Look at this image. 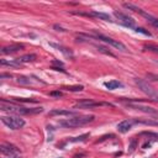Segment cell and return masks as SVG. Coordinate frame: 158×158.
<instances>
[{"label": "cell", "instance_id": "ffe728a7", "mask_svg": "<svg viewBox=\"0 0 158 158\" xmlns=\"http://www.w3.org/2000/svg\"><path fill=\"white\" fill-rule=\"evenodd\" d=\"M141 135H142V136H147L149 141H157V142H158V133H156V132L148 131V132H142Z\"/></svg>", "mask_w": 158, "mask_h": 158}, {"label": "cell", "instance_id": "ac0fdd59", "mask_svg": "<svg viewBox=\"0 0 158 158\" xmlns=\"http://www.w3.org/2000/svg\"><path fill=\"white\" fill-rule=\"evenodd\" d=\"M105 86H106L109 90H114V89H116V88H118V86H122V84H121L118 80H110V81L105 83Z\"/></svg>", "mask_w": 158, "mask_h": 158}, {"label": "cell", "instance_id": "7402d4cb", "mask_svg": "<svg viewBox=\"0 0 158 158\" xmlns=\"http://www.w3.org/2000/svg\"><path fill=\"white\" fill-rule=\"evenodd\" d=\"M63 89L68 90V91H81L84 89L83 85H72V86H64Z\"/></svg>", "mask_w": 158, "mask_h": 158}, {"label": "cell", "instance_id": "7c38bea8", "mask_svg": "<svg viewBox=\"0 0 158 158\" xmlns=\"http://www.w3.org/2000/svg\"><path fill=\"white\" fill-rule=\"evenodd\" d=\"M132 125H133L132 118H130V120H123L122 122H120V123L117 125V130H118V132H121V133H126V132H128V131L131 130Z\"/></svg>", "mask_w": 158, "mask_h": 158}, {"label": "cell", "instance_id": "1f68e13d", "mask_svg": "<svg viewBox=\"0 0 158 158\" xmlns=\"http://www.w3.org/2000/svg\"><path fill=\"white\" fill-rule=\"evenodd\" d=\"M10 77H11L10 74H1V75H0L1 79H2V78H10Z\"/></svg>", "mask_w": 158, "mask_h": 158}, {"label": "cell", "instance_id": "f1b7e54d", "mask_svg": "<svg viewBox=\"0 0 158 158\" xmlns=\"http://www.w3.org/2000/svg\"><path fill=\"white\" fill-rule=\"evenodd\" d=\"M147 77H148V78H152L151 80H158V75H154V74L148 73V74H147Z\"/></svg>", "mask_w": 158, "mask_h": 158}, {"label": "cell", "instance_id": "52a82bcc", "mask_svg": "<svg viewBox=\"0 0 158 158\" xmlns=\"http://www.w3.org/2000/svg\"><path fill=\"white\" fill-rule=\"evenodd\" d=\"M0 151H1L2 154H9V156H14V157H17L20 154V149L16 146L10 144V143H6V142H2L1 143Z\"/></svg>", "mask_w": 158, "mask_h": 158}, {"label": "cell", "instance_id": "f546056e", "mask_svg": "<svg viewBox=\"0 0 158 158\" xmlns=\"http://www.w3.org/2000/svg\"><path fill=\"white\" fill-rule=\"evenodd\" d=\"M54 28H57V31H64V28H62V27L58 26V25H54Z\"/></svg>", "mask_w": 158, "mask_h": 158}, {"label": "cell", "instance_id": "484cf974", "mask_svg": "<svg viewBox=\"0 0 158 158\" xmlns=\"http://www.w3.org/2000/svg\"><path fill=\"white\" fill-rule=\"evenodd\" d=\"M144 49H149V51H153V52H157L158 53V47L157 46H153V44H146L144 46Z\"/></svg>", "mask_w": 158, "mask_h": 158}, {"label": "cell", "instance_id": "5b68a950", "mask_svg": "<svg viewBox=\"0 0 158 158\" xmlns=\"http://www.w3.org/2000/svg\"><path fill=\"white\" fill-rule=\"evenodd\" d=\"M123 6H125L126 9H128V10H132V11H135V12H138V14H139V15H142L144 19H147V21H148L151 25H153L154 27H157V28H158V19H157V17H154V16H152L151 14H148V12L143 11L142 9H139L138 6H136V5H133V4L125 2V4H123Z\"/></svg>", "mask_w": 158, "mask_h": 158}, {"label": "cell", "instance_id": "4dcf8cb0", "mask_svg": "<svg viewBox=\"0 0 158 158\" xmlns=\"http://www.w3.org/2000/svg\"><path fill=\"white\" fill-rule=\"evenodd\" d=\"M53 64H58V65H60V67L63 65V63H62V62H59V60H53Z\"/></svg>", "mask_w": 158, "mask_h": 158}, {"label": "cell", "instance_id": "7a4b0ae2", "mask_svg": "<svg viewBox=\"0 0 158 158\" xmlns=\"http://www.w3.org/2000/svg\"><path fill=\"white\" fill-rule=\"evenodd\" d=\"M91 121H94L93 115H83V116H74V117L67 118L64 121H60L59 125L65 126V127H80V126H84Z\"/></svg>", "mask_w": 158, "mask_h": 158}, {"label": "cell", "instance_id": "277c9868", "mask_svg": "<svg viewBox=\"0 0 158 158\" xmlns=\"http://www.w3.org/2000/svg\"><path fill=\"white\" fill-rule=\"evenodd\" d=\"M135 83H136V84L138 85V88L148 96L149 100L158 102V94H157V91H156L146 80H143V79H141V78H137V79H135Z\"/></svg>", "mask_w": 158, "mask_h": 158}, {"label": "cell", "instance_id": "d6986e66", "mask_svg": "<svg viewBox=\"0 0 158 158\" xmlns=\"http://www.w3.org/2000/svg\"><path fill=\"white\" fill-rule=\"evenodd\" d=\"M17 83L21 84V85H30V84L32 83V80H31L28 77L20 75V77H17Z\"/></svg>", "mask_w": 158, "mask_h": 158}, {"label": "cell", "instance_id": "6da1fadb", "mask_svg": "<svg viewBox=\"0 0 158 158\" xmlns=\"http://www.w3.org/2000/svg\"><path fill=\"white\" fill-rule=\"evenodd\" d=\"M0 110L2 111H6L9 114H12V115H36V114H40L43 111V109L40 106V107H30V109H26V107H22V106H19L14 102H10V101H6V100H1L0 101Z\"/></svg>", "mask_w": 158, "mask_h": 158}, {"label": "cell", "instance_id": "44dd1931", "mask_svg": "<svg viewBox=\"0 0 158 158\" xmlns=\"http://www.w3.org/2000/svg\"><path fill=\"white\" fill-rule=\"evenodd\" d=\"M88 137H89V133H84V135H80V136H78V137H73V138H70L69 141H70V142H83V141H85Z\"/></svg>", "mask_w": 158, "mask_h": 158}, {"label": "cell", "instance_id": "9c48e42d", "mask_svg": "<svg viewBox=\"0 0 158 158\" xmlns=\"http://www.w3.org/2000/svg\"><path fill=\"white\" fill-rule=\"evenodd\" d=\"M114 15L120 20V22L122 23V25H125L126 27H135V20L131 17V16H128V15H126V14H123V12H120V11H114Z\"/></svg>", "mask_w": 158, "mask_h": 158}, {"label": "cell", "instance_id": "4fadbf2b", "mask_svg": "<svg viewBox=\"0 0 158 158\" xmlns=\"http://www.w3.org/2000/svg\"><path fill=\"white\" fill-rule=\"evenodd\" d=\"M49 116H72V115H75V112L73 111H69V110H62V109H53L52 111H49L48 114Z\"/></svg>", "mask_w": 158, "mask_h": 158}, {"label": "cell", "instance_id": "8992f818", "mask_svg": "<svg viewBox=\"0 0 158 158\" xmlns=\"http://www.w3.org/2000/svg\"><path fill=\"white\" fill-rule=\"evenodd\" d=\"M96 106H112V105L109 102H95L93 100L84 99V100L77 102L74 107L75 109H91V107H96Z\"/></svg>", "mask_w": 158, "mask_h": 158}, {"label": "cell", "instance_id": "2e32d148", "mask_svg": "<svg viewBox=\"0 0 158 158\" xmlns=\"http://www.w3.org/2000/svg\"><path fill=\"white\" fill-rule=\"evenodd\" d=\"M51 46L52 47H56L58 51H60L64 56H67V57H73V53H72V51L70 49H68V48H64V47H62V46H58V44H54V43H51Z\"/></svg>", "mask_w": 158, "mask_h": 158}, {"label": "cell", "instance_id": "e0dca14e", "mask_svg": "<svg viewBox=\"0 0 158 158\" xmlns=\"http://www.w3.org/2000/svg\"><path fill=\"white\" fill-rule=\"evenodd\" d=\"M0 64H1V65L15 67V68H19V67L21 65V63H19L16 59H14V60H6V59H1V60H0Z\"/></svg>", "mask_w": 158, "mask_h": 158}, {"label": "cell", "instance_id": "4316f807", "mask_svg": "<svg viewBox=\"0 0 158 158\" xmlns=\"http://www.w3.org/2000/svg\"><path fill=\"white\" fill-rule=\"evenodd\" d=\"M136 31H137V32H139V33H143V35H146V36H151V32L146 31V30H144V28H142V27H136Z\"/></svg>", "mask_w": 158, "mask_h": 158}, {"label": "cell", "instance_id": "3957f363", "mask_svg": "<svg viewBox=\"0 0 158 158\" xmlns=\"http://www.w3.org/2000/svg\"><path fill=\"white\" fill-rule=\"evenodd\" d=\"M1 122L6 125L11 130H19L22 126H25V120L21 118L19 115H9V116H1Z\"/></svg>", "mask_w": 158, "mask_h": 158}, {"label": "cell", "instance_id": "30bf717a", "mask_svg": "<svg viewBox=\"0 0 158 158\" xmlns=\"http://www.w3.org/2000/svg\"><path fill=\"white\" fill-rule=\"evenodd\" d=\"M95 38H98V40H100V41H104L105 43H109V44H111L112 47L118 48L120 51H126V46H125L123 43H121V42L116 41V40H112V38L106 37V36H104V35H96V36H95Z\"/></svg>", "mask_w": 158, "mask_h": 158}, {"label": "cell", "instance_id": "ba28073f", "mask_svg": "<svg viewBox=\"0 0 158 158\" xmlns=\"http://www.w3.org/2000/svg\"><path fill=\"white\" fill-rule=\"evenodd\" d=\"M130 109H135V110H138V111H142V112H146L148 115H153V116H158V111L153 107H149V106H143V105H139L137 102H128L127 105Z\"/></svg>", "mask_w": 158, "mask_h": 158}, {"label": "cell", "instance_id": "603a6c76", "mask_svg": "<svg viewBox=\"0 0 158 158\" xmlns=\"http://www.w3.org/2000/svg\"><path fill=\"white\" fill-rule=\"evenodd\" d=\"M96 48H98V51H99V52H101V53H104V54H107V56L115 57V54H114L111 51H109L107 48H105V47H102V46H96Z\"/></svg>", "mask_w": 158, "mask_h": 158}, {"label": "cell", "instance_id": "8fae6325", "mask_svg": "<svg viewBox=\"0 0 158 158\" xmlns=\"http://www.w3.org/2000/svg\"><path fill=\"white\" fill-rule=\"evenodd\" d=\"M23 48V44L16 43V44H11V46H6L1 48V53L2 54H11V53H16L19 51H21Z\"/></svg>", "mask_w": 158, "mask_h": 158}, {"label": "cell", "instance_id": "cb8c5ba5", "mask_svg": "<svg viewBox=\"0 0 158 158\" xmlns=\"http://www.w3.org/2000/svg\"><path fill=\"white\" fill-rule=\"evenodd\" d=\"M14 101H19V102H37V100L35 99H26V98H12Z\"/></svg>", "mask_w": 158, "mask_h": 158}, {"label": "cell", "instance_id": "d6a6232c", "mask_svg": "<svg viewBox=\"0 0 158 158\" xmlns=\"http://www.w3.org/2000/svg\"><path fill=\"white\" fill-rule=\"evenodd\" d=\"M156 64H158V60H156Z\"/></svg>", "mask_w": 158, "mask_h": 158}, {"label": "cell", "instance_id": "83f0119b", "mask_svg": "<svg viewBox=\"0 0 158 158\" xmlns=\"http://www.w3.org/2000/svg\"><path fill=\"white\" fill-rule=\"evenodd\" d=\"M49 95H51V96H57V98H59V96H62V91H59V90L51 91V93H49Z\"/></svg>", "mask_w": 158, "mask_h": 158}, {"label": "cell", "instance_id": "5bb4252c", "mask_svg": "<svg viewBox=\"0 0 158 158\" xmlns=\"http://www.w3.org/2000/svg\"><path fill=\"white\" fill-rule=\"evenodd\" d=\"M89 16H95V17H98V19H101V20L109 21V22H112V21H114L110 15L104 14V12H98V11H91V12H89Z\"/></svg>", "mask_w": 158, "mask_h": 158}, {"label": "cell", "instance_id": "d4e9b609", "mask_svg": "<svg viewBox=\"0 0 158 158\" xmlns=\"http://www.w3.org/2000/svg\"><path fill=\"white\" fill-rule=\"evenodd\" d=\"M136 146H137V141H136V138L133 137V138L131 139V143H130V149H128V152H133V151H135V148H136Z\"/></svg>", "mask_w": 158, "mask_h": 158}, {"label": "cell", "instance_id": "9a60e30c", "mask_svg": "<svg viewBox=\"0 0 158 158\" xmlns=\"http://www.w3.org/2000/svg\"><path fill=\"white\" fill-rule=\"evenodd\" d=\"M37 58V56L36 54H33V53H30V54H25V56H21V57H19V58H16V60L19 62V63H28V62H32V60H35Z\"/></svg>", "mask_w": 158, "mask_h": 158}]
</instances>
